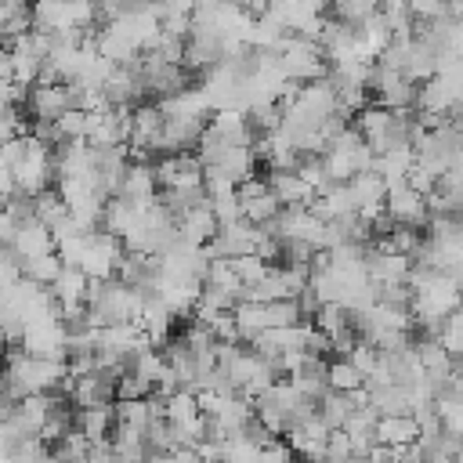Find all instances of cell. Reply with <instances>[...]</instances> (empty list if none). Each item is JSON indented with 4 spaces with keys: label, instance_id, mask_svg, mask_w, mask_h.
I'll return each mask as SVG.
<instances>
[{
    "label": "cell",
    "instance_id": "16",
    "mask_svg": "<svg viewBox=\"0 0 463 463\" xmlns=\"http://www.w3.org/2000/svg\"><path fill=\"white\" fill-rule=\"evenodd\" d=\"M152 394V383H145L137 373H119V380H116V402H141V398H148Z\"/></svg>",
    "mask_w": 463,
    "mask_h": 463
},
{
    "label": "cell",
    "instance_id": "8",
    "mask_svg": "<svg viewBox=\"0 0 463 463\" xmlns=\"http://www.w3.org/2000/svg\"><path fill=\"white\" fill-rule=\"evenodd\" d=\"M420 438V427L412 423V416H376V430L373 441L387 445V449H405Z\"/></svg>",
    "mask_w": 463,
    "mask_h": 463
},
{
    "label": "cell",
    "instance_id": "10",
    "mask_svg": "<svg viewBox=\"0 0 463 463\" xmlns=\"http://www.w3.org/2000/svg\"><path fill=\"white\" fill-rule=\"evenodd\" d=\"M61 268H65V264L58 260V253H43V257H33V260L18 264L22 279H25V282H33V286H43V289L58 279V271H61Z\"/></svg>",
    "mask_w": 463,
    "mask_h": 463
},
{
    "label": "cell",
    "instance_id": "9",
    "mask_svg": "<svg viewBox=\"0 0 463 463\" xmlns=\"http://www.w3.org/2000/svg\"><path fill=\"white\" fill-rule=\"evenodd\" d=\"M311 326H315L326 340H333V336H340V333H351V311H344L340 304H318Z\"/></svg>",
    "mask_w": 463,
    "mask_h": 463
},
{
    "label": "cell",
    "instance_id": "12",
    "mask_svg": "<svg viewBox=\"0 0 463 463\" xmlns=\"http://www.w3.org/2000/svg\"><path fill=\"white\" fill-rule=\"evenodd\" d=\"M365 380L344 362V358H329V365H326V387L329 391H336V394H351V391H358Z\"/></svg>",
    "mask_w": 463,
    "mask_h": 463
},
{
    "label": "cell",
    "instance_id": "15",
    "mask_svg": "<svg viewBox=\"0 0 463 463\" xmlns=\"http://www.w3.org/2000/svg\"><path fill=\"white\" fill-rule=\"evenodd\" d=\"M29 134V119L22 109H11V105H0V145L14 141V137H25Z\"/></svg>",
    "mask_w": 463,
    "mask_h": 463
},
{
    "label": "cell",
    "instance_id": "14",
    "mask_svg": "<svg viewBox=\"0 0 463 463\" xmlns=\"http://www.w3.org/2000/svg\"><path fill=\"white\" fill-rule=\"evenodd\" d=\"M228 268L235 271V279L242 282V289H250V286H257V282L268 275V268H271V264H264L257 253H246V257H232V260H228Z\"/></svg>",
    "mask_w": 463,
    "mask_h": 463
},
{
    "label": "cell",
    "instance_id": "2",
    "mask_svg": "<svg viewBox=\"0 0 463 463\" xmlns=\"http://www.w3.org/2000/svg\"><path fill=\"white\" fill-rule=\"evenodd\" d=\"M69 109H72V94L65 83H33L22 101L25 119H43V123H54Z\"/></svg>",
    "mask_w": 463,
    "mask_h": 463
},
{
    "label": "cell",
    "instance_id": "5",
    "mask_svg": "<svg viewBox=\"0 0 463 463\" xmlns=\"http://www.w3.org/2000/svg\"><path fill=\"white\" fill-rule=\"evenodd\" d=\"M7 253L14 257V264H25V260H33V257L54 253V239H51V232H47L40 221H25V224H18V232H14L11 246H7Z\"/></svg>",
    "mask_w": 463,
    "mask_h": 463
},
{
    "label": "cell",
    "instance_id": "4",
    "mask_svg": "<svg viewBox=\"0 0 463 463\" xmlns=\"http://www.w3.org/2000/svg\"><path fill=\"white\" fill-rule=\"evenodd\" d=\"M264 184L279 203V210H300V206H311L315 199V192L293 170H264Z\"/></svg>",
    "mask_w": 463,
    "mask_h": 463
},
{
    "label": "cell",
    "instance_id": "3",
    "mask_svg": "<svg viewBox=\"0 0 463 463\" xmlns=\"http://www.w3.org/2000/svg\"><path fill=\"white\" fill-rule=\"evenodd\" d=\"M383 213H387V221L391 224H398V228H423L427 224V203H423V195H416L412 188H405V184H391L387 188V195H383Z\"/></svg>",
    "mask_w": 463,
    "mask_h": 463
},
{
    "label": "cell",
    "instance_id": "7",
    "mask_svg": "<svg viewBox=\"0 0 463 463\" xmlns=\"http://www.w3.org/2000/svg\"><path fill=\"white\" fill-rule=\"evenodd\" d=\"M116 427V416H112V405H90V409H72V430H80L90 445L94 441H105Z\"/></svg>",
    "mask_w": 463,
    "mask_h": 463
},
{
    "label": "cell",
    "instance_id": "6",
    "mask_svg": "<svg viewBox=\"0 0 463 463\" xmlns=\"http://www.w3.org/2000/svg\"><path fill=\"white\" fill-rule=\"evenodd\" d=\"M156 195H159V188H156V177H152V163H130L123 181H119L116 199L134 203V206H148V203H156Z\"/></svg>",
    "mask_w": 463,
    "mask_h": 463
},
{
    "label": "cell",
    "instance_id": "13",
    "mask_svg": "<svg viewBox=\"0 0 463 463\" xmlns=\"http://www.w3.org/2000/svg\"><path fill=\"white\" fill-rule=\"evenodd\" d=\"M33 217L51 232L61 217H65V203L58 199V192L54 188H47V192H40V195H33Z\"/></svg>",
    "mask_w": 463,
    "mask_h": 463
},
{
    "label": "cell",
    "instance_id": "11",
    "mask_svg": "<svg viewBox=\"0 0 463 463\" xmlns=\"http://www.w3.org/2000/svg\"><path fill=\"white\" fill-rule=\"evenodd\" d=\"M459 326H463V315H459V311H449V315L438 322V329H434V344H438L449 358H459V347H463Z\"/></svg>",
    "mask_w": 463,
    "mask_h": 463
},
{
    "label": "cell",
    "instance_id": "1",
    "mask_svg": "<svg viewBox=\"0 0 463 463\" xmlns=\"http://www.w3.org/2000/svg\"><path fill=\"white\" fill-rule=\"evenodd\" d=\"M11 181H14V192L22 195H40L54 184V166H51V148H43L40 141H33L25 134L22 141V152L18 159L11 163Z\"/></svg>",
    "mask_w": 463,
    "mask_h": 463
}]
</instances>
